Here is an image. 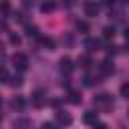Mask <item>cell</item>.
<instances>
[{"mask_svg": "<svg viewBox=\"0 0 129 129\" xmlns=\"http://www.w3.org/2000/svg\"><path fill=\"white\" fill-rule=\"evenodd\" d=\"M79 64H81V67H85V69H87V67H89V64H91V56H89V54H83V56H81V58H79Z\"/></svg>", "mask_w": 129, "mask_h": 129, "instance_id": "cell-18", "label": "cell"}, {"mask_svg": "<svg viewBox=\"0 0 129 129\" xmlns=\"http://www.w3.org/2000/svg\"><path fill=\"white\" fill-rule=\"evenodd\" d=\"M10 85H12V87H20V85H22V79H20V77H14V79H10Z\"/></svg>", "mask_w": 129, "mask_h": 129, "instance_id": "cell-22", "label": "cell"}, {"mask_svg": "<svg viewBox=\"0 0 129 129\" xmlns=\"http://www.w3.org/2000/svg\"><path fill=\"white\" fill-rule=\"evenodd\" d=\"M56 121H58L60 125H71V123H73V117H71L69 113H64V111H58V113H56Z\"/></svg>", "mask_w": 129, "mask_h": 129, "instance_id": "cell-7", "label": "cell"}, {"mask_svg": "<svg viewBox=\"0 0 129 129\" xmlns=\"http://www.w3.org/2000/svg\"><path fill=\"white\" fill-rule=\"evenodd\" d=\"M4 81H8V71L4 67H0V83H4Z\"/></svg>", "mask_w": 129, "mask_h": 129, "instance_id": "cell-21", "label": "cell"}, {"mask_svg": "<svg viewBox=\"0 0 129 129\" xmlns=\"http://www.w3.org/2000/svg\"><path fill=\"white\" fill-rule=\"evenodd\" d=\"M99 71H101V75H103V77H109V75H113V71H115V64H113V60H111V58H105V60L99 64Z\"/></svg>", "mask_w": 129, "mask_h": 129, "instance_id": "cell-2", "label": "cell"}, {"mask_svg": "<svg viewBox=\"0 0 129 129\" xmlns=\"http://www.w3.org/2000/svg\"><path fill=\"white\" fill-rule=\"evenodd\" d=\"M38 40H40V44H42V46H44L46 50H52V48H54V40H52V38H46V36H40Z\"/></svg>", "mask_w": 129, "mask_h": 129, "instance_id": "cell-9", "label": "cell"}, {"mask_svg": "<svg viewBox=\"0 0 129 129\" xmlns=\"http://www.w3.org/2000/svg\"><path fill=\"white\" fill-rule=\"evenodd\" d=\"M12 62H14V67H16L18 71H24V69L28 67V58H26V54H22V52H14V54H12Z\"/></svg>", "mask_w": 129, "mask_h": 129, "instance_id": "cell-1", "label": "cell"}, {"mask_svg": "<svg viewBox=\"0 0 129 129\" xmlns=\"http://www.w3.org/2000/svg\"><path fill=\"white\" fill-rule=\"evenodd\" d=\"M26 34H28L30 38H32V36H34V38H40V32H38V28H36V26H30V24L26 26Z\"/></svg>", "mask_w": 129, "mask_h": 129, "instance_id": "cell-13", "label": "cell"}, {"mask_svg": "<svg viewBox=\"0 0 129 129\" xmlns=\"http://www.w3.org/2000/svg\"><path fill=\"white\" fill-rule=\"evenodd\" d=\"M121 97H127V99H129V83L121 85Z\"/></svg>", "mask_w": 129, "mask_h": 129, "instance_id": "cell-20", "label": "cell"}, {"mask_svg": "<svg viewBox=\"0 0 129 129\" xmlns=\"http://www.w3.org/2000/svg\"><path fill=\"white\" fill-rule=\"evenodd\" d=\"M8 12H10V4H8L6 0H4V2H0V16H6Z\"/></svg>", "mask_w": 129, "mask_h": 129, "instance_id": "cell-16", "label": "cell"}, {"mask_svg": "<svg viewBox=\"0 0 129 129\" xmlns=\"http://www.w3.org/2000/svg\"><path fill=\"white\" fill-rule=\"evenodd\" d=\"M111 103H113V97L107 95V93L95 97V105H97V107H111Z\"/></svg>", "mask_w": 129, "mask_h": 129, "instance_id": "cell-3", "label": "cell"}, {"mask_svg": "<svg viewBox=\"0 0 129 129\" xmlns=\"http://www.w3.org/2000/svg\"><path fill=\"white\" fill-rule=\"evenodd\" d=\"M85 14L87 16H97L99 14V4L93 2V0H87L85 2Z\"/></svg>", "mask_w": 129, "mask_h": 129, "instance_id": "cell-4", "label": "cell"}, {"mask_svg": "<svg viewBox=\"0 0 129 129\" xmlns=\"http://www.w3.org/2000/svg\"><path fill=\"white\" fill-rule=\"evenodd\" d=\"M85 46H87L89 50H99V46H101V42H99L97 38H87V42H85Z\"/></svg>", "mask_w": 129, "mask_h": 129, "instance_id": "cell-10", "label": "cell"}, {"mask_svg": "<svg viewBox=\"0 0 129 129\" xmlns=\"http://www.w3.org/2000/svg\"><path fill=\"white\" fill-rule=\"evenodd\" d=\"M32 105H34V107H42V105H44V91L38 89V91L32 93Z\"/></svg>", "mask_w": 129, "mask_h": 129, "instance_id": "cell-5", "label": "cell"}, {"mask_svg": "<svg viewBox=\"0 0 129 129\" xmlns=\"http://www.w3.org/2000/svg\"><path fill=\"white\" fill-rule=\"evenodd\" d=\"M123 34H125V38H127V40H129V26H127V28H125V32H123Z\"/></svg>", "mask_w": 129, "mask_h": 129, "instance_id": "cell-26", "label": "cell"}, {"mask_svg": "<svg viewBox=\"0 0 129 129\" xmlns=\"http://www.w3.org/2000/svg\"><path fill=\"white\" fill-rule=\"evenodd\" d=\"M77 30H79V32H89V24H87L85 20H79V22H77Z\"/></svg>", "mask_w": 129, "mask_h": 129, "instance_id": "cell-17", "label": "cell"}, {"mask_svg": "<svg viewBox=\"0 0 129 129\" xmlns=\"http://www.w3.org/2000/svg\"><path fill=\"white\" fill-rule=\"evenodd\" d=\"M69 101H71L73 105H79V103H81V93H79V91H71V93H69Z\"/></svg>", "mask_w": 129, "mask_h": 129, "instance_id": "cell-12", "label": "cell"}, {"mask_svg": "<svg viewBox=\"0 0 129 129\" xmlns=\"http://www.w3.org/2000/svg\"><path fill=\"white\" fill-rule=\"evenodd\" d=\"M123 2H125V4H129V0H123Z\"/></svg>", "mask_w": 129, "mask_h": 129, "instance_id": "cell-29", "label": "cell"}, {"mask_svg": "<svg viewBox=\"0 0 129 129\" xmlns=\"http://www.w3.org/2000/svg\"><path fill=\"white\" fill-rule=\"evenodd\" d=\"M12 107H14V109H22V107H24V99H22V97H14V99H12Z\"/></svg>", "mask_w": 129, "mask_h": 129, "instance_id": "cell-15", "label": "cell"}, {"mask_svg": "<svg viewBox=\"0 0 129 129\" xmlns=\"http://www.w3.org/2000/svg\"><path fill=\"white\" fill-rule=\"evenodd\" d=\"M0 121H2V117H0Z\"/></svg>", "mask_w": 129, "mask_h": 129, "instance_id": "cell-30", "label": "cell"}, {"mask_svg": "<svg viewBox=\"0 0 129 129\" xmlns=\"http://www.w3.org/2000/svg\"><path fill=\"white\" fill-rule=\"evenodd\" d=\"M103 36L105 38H115V26H105L103 28Z\"/></svg>", "mask_w": 129, "mask_h": 129, "instance_id": "cell-14", "label": "cell"}, {"mask_svg": "<svg viewBox=\"0 0 129 129\" xmlns=\"http://www.w3.org/2000/svg\"><path fill=\"white\" fill-rule=\"evenodd\" d=\"M2 46H4V44H2V40H0V52H2Z\"/></svg>", "mask_w": 129, "mask_h": 129, "instance_id": "cell-28", "label": "cell"}, {"mask_svg": "<svg viewBox=\"0 0 129 129\" xmlns=\"http://www.w3.org/2000/svg\"><path fill=\"white\" fill-rule=\"evenodd\" d=\"M8 38H10V42H12L14 46H18V44H20V36H18V34H14V32H10V36H8Z\"/></svg>", "mask_w": 129, "mask_h": 129, "instance_id": "cell-19", "label": "cell"}, {"mask_svg": "<svg viewBox=\"0 0 129 129\" xmlns=\"http://www.w3.org/2000/svg\"><path fill=\"white\" fill-rule=\"evenodd\" d=\"M22 2H24V4H32L34 0H22Z\"/></svg>", "mask_w": 129, "mask_h": 129, "instance_id": "cell-27", "label": "cell"}, {"mask_svg": "<svg viewBox=\"0 0 129 129\" xmlns=\"http://www.w3.org/2000/svg\"><path fill=\"white\" fill-rule=\"evenodd\" d=\"M56 8V4H54V0H44L42 4H40V12H44V14H48V12H52Z\"/></svg>", "mask_w": 129, "mask_h": 129, "instance_id": "cell-8", "label": "cell"}, {"mask_svg": "<svg viewBox=\"0 0 129 129\" xmlns=\"http://www.w3.org/2000/svg\"><path fill=\"white\" fill-rule=\"evenodd\" d=\"M95 129H107V125H103V123H99V125H97V123H95Z\"/></svg>", "mask_w": 129, "mask_h": 129, "instance_id": "cell-24", "label": "cell"}, {"mask_svg": "<svg viewBox=\"0 0 129 129\" xmlns=\"http://www.w3.org/2000/svg\"><path fill=\"white\" fill-rule=\"evenodd\" d=\"M103 4H107V6H113V4H115V0H103Z\"/></svg>", "mask_w": 129, "mask_h": 129, "instance_id": "cell-25", "label": "cell"}, {"mask_svg": "<svg viewBox=\"0 0 129 129\" xmlns=\"http://www.w3.org/2000/svg\"><path fill=\"white\" fill-rule=\"evenodd\" d=\"M83 119H85V123H89V125H95V123H97V113H95V111H87Z\"/></svg>", "mask_w": 129, "mask_h": 129, "instance_id": "cell-11", "label": "cell"}, {"mask_svg": "<svg viewBox=\"0 0 129 129\" xmlns=\"http://www.w3.org/2000/svg\"><path fill=\"white\" fill-rule=\"evenodd\" d=\"M40 129H58V127H56V125H52V123H44Z\"/></svg>", "mask_w": 129, "mask_h": 129, "instance_id": "cell-23", "label": "cell"}, {"mask_svg": "<svg viewBox=\"0 0 129 129\" xmlns=\"http://www.w3.org/2000/svg\"><path fill=\"white\" fill-rule=\"evenodd\" d=\"M58 64H60V71H62V73H64V75H69V73H71V71H73V60H71V58H69V56H62V58H60V62H58Z\"/></svg>", "mask_w": 129, "mask_h": 129, "instance_id": "cell-6", "label": "cell"}]
</instances>
